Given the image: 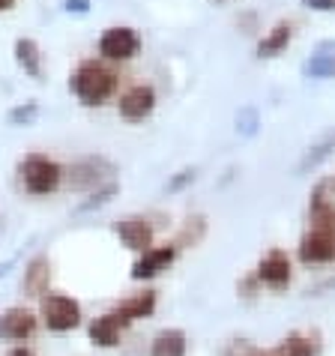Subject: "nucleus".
I'll return each mask as SVG.
<instances>
[{
	"label": "nucleus",
	"mask_w": 335,
	"mask_h": 356,
	"mask_svg": "<svg viewBox=\"0 0 335 356\" xmlns=\"http://www.w3.org/2000/svg\"><path fill=\"white\" fill-rule=\"evenodd\" d=\"M252 356H272V353H270V350H261V348H258V350H254Z\"/></svg>",
	"instance_id": "nucleus-34"
},
{
	"label": "nucleus",
	"mask_w": 335,
	"mask_h": 356,
	"mask_svg": "<svg viewBox=\"0 0 335 356\" xmlns=\"http://www.w3.org/2000/svg\"><path fill=\"white\" fill-rule=\"evenodd\" d=\"M272 356H318L320 353V339L305 332H291L270 350Z\"/></svg>",
	"instance_id": "nucleus-17"
},
{
	"label": "nucleus",
	"mask_w": 335,
	"mask_h": 356,
	"mask_svg": "<svg viewBox=\"0 0 335 356\" xmlns=\"http://www.w3.org/2000/svg\"><path fill=\"white\" fill-rule=\"evenodd\" d=\"M129 326L132 323H126L120 314L111 309L105 314H96V318L87 323V339H90L96 348L111 350V348H120V344H123V335L129 332Z\"/></svg>",
	"instance_id": "nucleus-7"
},
{
	"label": "nucleus",
	"mask_w": 335,
	"mask_h": 356,
	"mask_svg": "<svg viewBox=\"0 0 335 356\" xmlns=\"http://www.w3.org/2000/svg\"><path fill=\"white\" fill-rule=\"evenodd\" d=\"M192 180H195V171H180V174H177L174 180H171V183H168V192L183 189V186H186V183H192Z\"/></svg>",
	"instance_id": "nucleus-28"
},
{
	"label": "nucleus",
	"mask_w": 335,
	"mask_h": 356,
	"mask_svg": "<svg viewBox=\"0 0 335 356\" xmlns=\"http://www.w3.org/2000/svg\"><path fill=\"white\" fill-rule=\"evenodd\" d=\"M141 51V36L132 27H108L99 36V54L105 60H132Z\"/></svg>",
	"instance_id": "nucleus-8"
},
{
	"label": "nucleus",
	"mask_w": 335,
	"mask_h": 356,
	"mask_svg": "<svg viewBox=\"0 0 335 356\" xmlns=\"http://www.w3.org/2000/svg\"><path fill=\"white\" fill-rule=\"evenodd\" d=\"M117 84H120L117 72H111V69L99 60H84L72 72V78H69L72 93L78 96V102L87 108H96V105H102L105 99H111L117 93Z\"/></svg>",
	"instance_id": "nucleus-1"
},
{
	"label": "nucleus",
	"mask_w": 335,
	"mask_h": 356,
	"mask_svg": "<svg viewBox=\"0 0 335 356\" xmlns=\"http://www.w3.org/2000/svg\"><path fill=\"white\" fill-rule=\"evenodd\" d=\"M36 314H39V323H42L48 332H57V335L78 330L84 321L81 302L69 293H45L42 300H39Z\"/></svg>",
	"instance_id": "nucleus-2"
},
{
	"label": "nucleus",
	"mask_w": 335,
	"mask_h": 356,
	"mask_svg": "<svg viewBox=\"0 0 335 356\" xmlns=\"http://www.w3.org/2000/svg\"><path fill=\"white\" fill-rule=\"evenodd\" d=\"M6 356H36V353H33L31 348H27V344H15V348H13V350H9Z\"/></svg>",
	"instance_id": "nucleus-32"
},
{
	"label": "nucleus",
	"mask_w": 335,
	"mask_h": 356,
	"mask_svg": "<svg viewBox=\"0 0 335 356\" xmlns=\"http://www.w3.org/2000/svg\"><path fill=\"white\" fill-rule=\"evenodd\" d=\"M258 288H261V282L254 279V275H249V279H243L236 284V291H240V296H245V300H252V296L258 293Z\"/></svg>",
	"instance_id": "nucleus-27"
},
{
	"label": "nucleus",
	"mask_w": 335,
	"mask_h": 356,
	"mask_svg": "<svg viewBox=\"0 0 335 356\" xmlns=\"http://www.w3.org/2000/svg\"><path fill=\"white\" fill-rule=\"evenodd\" d=\"M254 350L258 348H254L249 339H234V341H228V348H224L222 356H252Z\"/></svg>",
	"instance_id": "nucleus-26"
},
{
	"label": "nucleus",
	"mask_w": 335,
	"mask_h": 356,
	"mask_svg": "<svg viewBox=\"0 0 335 356\" xmlns=\"http://www.w3.org/2000/svg\"><path fill=\"white\" fill-rule=\"evenodd\" d=\"M63 6L69 13H87V9H90V0H66Z\"/></svg>",
	"instance_id": "nucleus-30"
},
{
	"label": "nucleus",
	"mask_w": 335,
	"mask_h": 356,
	"mask_svg": "<svg viewBox=\"0 0 335 356\" xmlns=\"http://www.w3.org/2000/svg\"><path fill=\"white\" fill-rule=\"evenodd\" d=\"M36 117H39V105L36 102H24V105H15L13 111H9V123L13 126H31Z\"/></svg>",
	"instance_id": "nucleus-25"
},
{
	"label": "nucleus",
	"mask_w": 335,
	"mask_h": 356,
	"mask_svg": "<svg viewBox=\"0 0 335 356\" xmlns=\"http://www.w3.org/2000/svg\"><path fill=\"white\" fill-rule=\"evenodd\" d=\"M22 293L31 300H42L45 293H51V261H48V254H36L27 261L22 275Z\"/></svg>",
	"instance_id": "nucleus-14"
},
{
	"label": "nucleus",
	"mask_w": 335,
	"mask_h": 356,
	"mask_svg": "<svg viewBox=\"0 0 335 356\" xmlns=\"http://www.w3.org/2000/svg\"><path fill=\"white\" fill-rule=\"evenodd\" d=\"M15 60H18V66H22L31 78L42 81V51H39V45L33 42L31 36L15 39Z\"/></svg>",
	"instance_id": "nucleus-18"
},
{
	"label": "nucleus",
	"mask_w": 335,
	"mask_h": 356,
	"mask_svg": "<svg viewBox=\"0 0 335 356\" xmlns=\"http://www.w3.org/2000/svg\"><path fill=\"white\" fill-rule=\"evenodd\" d=\"M329 180L314 186L311 201H309V227L311 231H327L335 234V195H329Z\"/></svg>",
	"instance_id": "nucleus-10"
},
{
	"label": "nucleus",
	"mask_w": 335,
	"mask_h": 356,
	"mask_svg": "<svg viewBox=\"0 0 335 356\" xmlns=\"http://www.w3.org/2000/svg\"><path fill=\"white\" fill-rule=\"evenodd\" d=\"M13 3H15V0H0V13H3V9H9Z\"/></svg>",
	"instance_id": "nucleus-33"
},
{
	"label": "nucleus",
	"mask_w": 335,
	"mask_h": 356,
	"mask_svg": "<svg viewBox=\"0 0 335 356\" xmlns=\"http://www.w3.org/2000/svg\"><path fill=\"white\" fill-rule=\"evenodd\" d=\"M302 3L318 13H335V0H302Z\"/></svg>",
	"instance_id": "nucleus-29"
},
{
	"label": "nucleus",
	"mask_w": 335,
	"mask_h": 356,
	"mask_svg": "<svg viewBox=\"0 0 335 356\" xmlns=\"http://www.w3.org/2000/svg\"><path fill=\"white\" fill-rule=\"evenodd\" d=\"M18 174H22V183L31 195H51L63 183V168L42 153L24 156L22 165H18Z\"/></svg>",
	"instance_id": "nucleus-3"
},
{
	"label": "nucleus",
	"mask_w": 335,
	"mask_h": 356,
	"mask_svg": "<svg viewBox=\"0 0 335 356\" xmlns=\"http://www.w3.org/2000/svg\"><path fill=\"white\" fill-rule=\"evenodd\" d=\"M117 192H120V186H117L114 180H111V183H105V186H99L96 192L87 195L84 201L75 207V213H93V210H102L105 204H111V201H114V195H117Z\"/></svg>",
	"instance_id": "nucleus-21"
},
{
	"label": "nucleus",
	"mask_w": 335,
	"mask_h": 356,
	"mask_svg": "<svg viewBox=\"0 0 335 356\" xmlns=\"http://www.w3.org/2000/svg\"><path fill=\"white\" fill-rule=\"evenodd\" d=\"M114 234L120 236V243L132 252H147L153 245V225L147 216H126V219L114 222Z\"/></svg>",
	"instance_id": "nucleus-11"
},
{
	"label": "nucleus",
	"mask_w": 335,
	"mask_h": 356,
	"mask_svg": "<svg viewBox=\"0 0 335 356\" xmlns=\"http://www.w3.org/2000/svg\"><path fill=\"white\" fill-rule=\"evenodd\" d=\"M297 258L302 264H335V234L309 227L297 245Z\"/></svg>",
	"instance_id": "nucleus-12"
},
{
	"label": "nucleus",
	"mask_w": 335,
	"mask_h": 356,
	"mask_svg": "<svg viewBox=\"0 0 335 356\" xmlns=\"http://www.w3.org/2000/svg\"><path fill=\"white\" fill-rule=\"evenodd\" d=\"M156 305H159V293H156L153 288H147V291H138L132 296H126V300H120L114 305V312L120 314L126 323H138V321L153 318Z\"/></svg>",
	"instance_id": "nucleus-15"
},
{
	"label": "nucleus",
	"mask_w": 335,
	"mask_h": 356,
	"mask_svg": "<svg viewBox=\"0 0 335 356\" xmlns=\"http://www.w3.org/2000/svg\"><path fill=\"white\" fill-rule=\"evenodd\" d=\"M258 126H261V114H258V108H254V105L240 108V114H236V132L245 135V138H252L254 132H258Z\"/></svg>",
	"instance_id": "nucleus-24"
},
{
	"label": "nucleus",
	"mask_w": 335,
	"mask_h": 356,
	"mask_svg": "<svg viewBox=\"0 0 335 356\" xmlns=\"http://www.w3.org/2000/svg\"><path fill=\"white\" fill-rule=\"evenodd\" d=\"M204 236H206V219L204 216H189V219L180 225V231H177L174 245H177V252L180 249H195Z\"/></svg>",
	"instance_id": "nucleus-20"
},
{
	"label": "nucleus",
	"mask_w": 335,
	"mask_h": 356,
	"mask_svg": "<svg viewBox=\"0 0 335 356\" xmlns=\"http://www.w3.org/2000/svg\"><path fill=\"white\" fill-rule=\"evenodd\" d=\"M189 353V335L177 326H168V330H159L153 335L150 348H147V356H186Z\"/></svg>",
	"instance_id": "nucleus-16"
},
{
	"label": "nucleus",
	"mask_w": 335,
	"mask_h": 356,
	"mask_svg": "<svg viewBox=\"0 0 335 356\" xmlns=\"http://www.w3.org/2000/svg\"><path fill=\"white\" fill-rule=\"evenodd\" d=\"M254 279L261 282V288H270V291H288V284L293 279V264L288 258L284 249H270L267 254L261 258L258 270H254Z\"/></svg>",
	"instance_id": "nucleus-6"
},
{
	"label": "nucleus",
	"mask_w": 335,
	"mask_h": 356,
	"mask_svg": "<svg viewBox=\"0 0 335 356\" xmlns=\"http://www.w3.org/2000/svg\"><path fill=\"white\" fill-rule=\"evenodd\" d=\"M117 174V168L105 159V156H87V159H78L69 168V189L72 192H96L99 186L111 183V177Z\"/></svg>",
	"instance_id": "nucleus-4"
},
{
	"label": "nucleus",
	"mask_w": 335,
	"mask_h": 356,
	"mask_svg": "<svg viewBox=\"0 0 335 356\" xmlns=\"http://www.w3.org/2000/svg\"><path fill=\"white\" fill-rule=\"evenodd\" d=\"M291 39H293V27H291V22H279L267 36L261 39L258 57H275V54H281L284 48L291 45Z\"/></svg>",
	"instance_id": "nucleus-19"
},
{
	"label": "nucleus",
	"mask_w": 335,
	"mask_h": 356,
	"mask_svg": "<svg viewBox=\"0 0 335 356\" xmlns=\"http://www.w3.org/2000/svg\"><path fill=\"white\" fill-rule=\"evenodd\" d=\"M18 264V254H13V258H6V261H0V279H6L9 270Z\"/></svg>",
	"instance_id": "nucleus-31"
},
{
	"label": "nucleus",
	"mask_w": 335,
	"mask_h": 356,
	"mask_svg": "<svg viewBox=\"0 0 335 356\" xmlns=\"http://www.w3.org/2000/svg\"><path fill=\"white\" fill-rule=\"evenodd\" d=\"M332 147H335V135H327L320 144H314L311 150L302 156V162L297 165V171H300V174H305V171H309V168H318V165H320V162H323V159H327V156L332 153Z\"/></svg>",
	"instance_id": "nucleus-23"
},
{
	"label": "nucleus",
	"mask_w": 335,
	"mask_h": 356,
	"mask_svg": "<svg viewBox=\"0 0 335 356\" xmlns=\"http://www.w3.org/2000/svg\"><path fill=\"white\" fill-rule=\"evenodd\" d=\"M36 332H39V314L24 309V305H9L0 314V341H9L15 348V344L31 341Z\"/></svg>",
	"instance_id": "nucleus-5"
},
{
	"label": "nucleus",
	"mask_w": 335,
	"mask_h": 356,
	"mask_svg": "<svg viewBox=\"0 0 335 356\" xmlns=\"http://www.w3.org/2000/svg\"><path fill=\"white\" fill-rule=\"evenodd\" d=\"M177 261V245L165 243V245H150L147 252L138 254V261L132 264V282H150L156 275H162L168 266Z\"/></svg>",
	"instance_id": "nucleus-9"
},
{
	"label": "nucleus",
	"mask_w": 335,
	"mask_h": 356,
	"mask_svg": "<svg viewBox=\"0 0 335 356\" xmlns=\"http://www.w3.org/2000/svg\"><path fill=\"white\" fill-rule=\"evenodd\" d=\"M332 186H335V183H332Z\"/></svg>",
	"instance_id": "nucleus-35"
},
{
	"label": "nucleus",
	"mask_w": 335,
	"mask_h": 356,
	"mask_svg": "<svg viewBox=\"0 0 335 356\" xmlns=\"http://www.w3.org/2000/svg\"><path fill=\"white\" fill-rule=\"evenodd\" d=\"M302 75L309 78H335V54H314L302 63Z\"/></svg>",
	"instance_id": "nucleus-22"
},
{
	"label": "nucleus",
	"mask_w": 335,
	"mask_h": 356,
	"mask_svg": "<svg viewBox=\"0 0 335 356\" xmlns=\"http://www.w3.org/2000/svg\"><path fill=\"white\" fill-rule=\"evenodd\" d=\"M117 108H120L123 120H129V123L144 120V117H150L153 108H156V90L150 84H135V87H129V90L120 96Z\"/></svg>",
	"instance_id": "nucleus-13"
}]
</instances>
